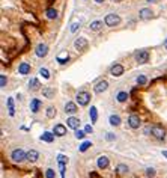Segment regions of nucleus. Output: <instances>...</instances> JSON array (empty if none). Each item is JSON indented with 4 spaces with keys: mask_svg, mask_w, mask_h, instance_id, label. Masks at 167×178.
<instances>
[{
    "mask_svg": "<svg viewBox=\"0 0 167 178\" xmlns=\"http://www.w3.org/2000/svg\"><path fill=\"white\" fill-rule=\"evenodd\" d=\"M47 17H48V18H56V17H57V12H56V9H47Z\"/></svg>",
    "mask_w": 167,
    "mask_h": 178,
    "instance_id": "nucleus-27",
    "label": "nucleus"
},
{
    "mask_svg": "<svg viewBox=\"0 0 167 178\" xmlns=\"http://www.w3.org/2000/svg\"><path fill=\"white\" fill-rule=\"evenodd\" d=\"M146 175L151 177V178H154V177H155V169H154V167H148V169H146Z\"/></svg>",
    "mask_w": 167,
    "mask_h": 178,
    "instance_id": "nucleus-32",
    "label": "nucleus"
},
{
    "mask_svg": "<svg viewBox=\"0 0 167 178\" xmlns=\"http://www.w3.org/2000/svg\"><path fill=\"white\" fill-rule=\"evenodd\" d=\"M68 59H69V57L66 56V57H57L56 60L59 62V64H60V65H65V64H66V62H68Z\"/></svg>",
    "mask_w": 167,
    "mask_h": 178,
    "instance_id": "nucleus-35",
    "label": "nucleus"
},
{
    "mask_svg": "<svg viewBox=\"0 0 167 178\" xmlns=\"http://www.w3.org/2000/svg\"><path fill=\"white\" fill-rule=\"evenodd\" d=\"M8 107H9V115H11V116H14L15 110H14V100L12 98H8Z\"/></svg>",
    "mask_w": 167,
    "mask_h": 178,
    "instance_id": "nucleus-26",
    "label": "nucleus"
},
{
    "mask_svg": "<svg viewBox=\"0 0 167 178\" xmlns=\"http://www.w3.org/2000/svg\"><path fill=\"white\" fill-rule=\"evenodd\" d=\"M90 119H92V122H96V119H98V113H96V107H90Z\"/></svg>",
    "mask_w": 167,
    "mask_h": 178,
    "instance_id": "nucleus-25",
    "label": "nucleus"
},
{
    "mask_svg": "<svg viewBox=\"0 0 167 178\" xmlns=\"http://www.w3.org/2000/svg\"><path fill=\"white\" fill-rule=\"evenodd\" d=\"M110 73H111V76L119 77V76H122V74H124V67H122V65H119V64H116L115 67H113V68L110 69Z\"/></svg>",
    "mask_w": 167,
    "mask_h": 178,
    "instance_id": "nucleus-9",
    "label": "nucleus"
},
{
    "mask_svg": "<svg viewBox=\"0 0 167 178\" xmlns=\"http://www.w3.org/2000/svg\"><path fill=\"white\" fill-rule=\"evenodd\" d=\"M110 124L111 125H120V118L118 115H111L110 116Z\"/></svg>",
    "mask_w": 167,
    "mask_h": 178,
    "instance_id": "nucleus-23",
    "label": "nucleus"
},
{
    "mask_svg": "<svg viewBox=\"0 0 167 178\" xmlns=\"http://www.w3.org/2000/svg\"><path fill=\"white\" fill-rule=\"evenodd\" d=\"M45 177L47 178H54V171H53V169H47V171H45Z\"/></svg>",
    "mask_w": 167,
    "mask_h": 178,
    "instance_id": "nucleus-34",
    "label": "nucleus"
},
{
    "mask_svg": "<svg viewBox=\"0 0 167 178\" xmlns=\"http://www.w3.org/2000/svg\"><path fill=\"white\" fill-rule=\"evenodd\" d=\"M66 124H68V127H69V128L77 130V128H78V125H80V121H78L77 118H74V116H71V118H68Z\"/></svg>",
    "mask_w": 167,
    "mask_h": 178,
    "instance_id": "nucleus-14",
    "label": "nucleus"
},
{
    "mask_svg": "<svg viewBox=\"0 0 167 178\" xmlns=\"http://www.w3.org/2000/svg\"><path fill=\"white\" fill-rule=\"evenodd\" d=\"M151 17H152V11L148 9V8H143V9L140 11V18L148 20V18H151Z\"/></svg>",
    "mask_w": 167,
    "mask_h": 178,
    "instance_id": "nucleus-16",
    "label": "nucleus"
},
{
    "mask_svg": "<svg viewBox=\"0 0 167 178\" xmlns=\"http://www.w3.org/2000/svg\"><path fill=\"white\" fill-rule=\"evenodd\" d=\"M89 100H90L89 92L81 91V92H78V94H77V101H78V104H80V106H86L87 103H89Z\"/></svg>",
    "mask_w": 167,
    "mask_h": 178,
    "instance_id": "nucleus-3",
    "label": "nucleus"
},
{
    "mask_svg": "<svg viewBox=\"0 0 167 178\" xmlns=\"http://www.w3.org/2000/svg\"><path fill=\"white\" fill-rule=\"evenodd\" d=\"M116 100H118L119 103H125V101L128 100V94H127V92H119L118 97H116Z\"/></svg>",
    "mask_w": 167,
    "mask_h": 178,
    "instance_id": "nucleus-22",
    "label": "nucleus"
},
{
    "mask_svg": "<svg viewBox=\"0 0 167 178\" xmlns=\"http://www.w3.org/2000/svg\"><path fill=\"white\" fill-rule=\"evenodd\" d=\"M44 95H45V97H51V95H53V91H51L50 88H47V89H44Z\"/></svg>",
    "mask_w": 167,
    "mask_h": 178,
    "instance_id": "nucleus-37",
    "label": "nucleus"
},
{
    "mask_svg": "<svg viewBox=\"0 0 167 178\" xmlns=\"http://www.w3.org/2000/svg\"><path fill=\"white\" fill-rule=\"evenodd\" d=\"M39 74H41L44 78H50V73H48L47 68H41V69H39Z\"/></svg>",
    "mask_w": 167,
    "mask_h": 178,
    "instance_id": "nucleus-28",
    "label": "nucleus"
},
{
    "mask_svg": "<svg viewBox=\"0 0 167 178\" xmlns=\"http://www.w3.org/2000/svg\"><path fill=\"white\" fill-rule=\"evenodd\" d=\"M18 73H20V74H29V73H30V65H29V64H20Z\"/></svg>",
    "mask_w": 167,
    "mask_h": 178,
    "instance_id": "nucleus-18",
    "label": "nucleus"
},
{
    "mask_svg": "<svg viewBox=\"0 0 167 178\" xmlns=\"http://www.w3.org/2000/svg\"><path fill=\"white\" fill-rule=\"evenodd\" d=\"M136 59H137L138 64H146L148 59H149V53L148 51H138L137 56H136Z\"/></svg>",
    "mask_w": 167,
    "mask_h": 178,
    "instance_id": "nucleus-7",
    "label": "nucleus"
},
{
    "mask_svg": "<svg viewBox=\"0 0 167 178\" xmlns=\"http://www.w3.org/2000/svg\"><path fill=\"white\" fill-rule=\"evenodd\" d=\"M96 163H98V167H100V169H105V167L109 166V163H110V162H109V158L105 157V156H101V157H98Z\"/></svg>",
    "mask_w": 167,
    "mask_h": 178,
    "instance_id": "nucleus-11",
    "label": "nucleus"
},
{
    "mask_svg": "<svg viewBox=\"0 0 167 178\" xmlns=\"http://www.w3.org/2000/svg\"><path fill=\"white\" fill-rule=\"evenodd\" d=\"M128 124H129L131 128H138L140 127V118L137 115H131L129 119H128Z\"/></svg>",
    "mask_w": 167,
    "mask_h": 178,
    "instance_id": "nucleus-6",
    "label": "nucleus"
},
{
    "mask_svg": "<svg viewBox=\"0 0 167 178\" xmlns=\"http://www.w3.org/2000/svg\"><path fill=\"white\" fill-rule=\"evenodd\" d=\"M164 47H166V48H167V39H166V41H164Z\"/></svg>",
    "mask_w": 167,
    "mask_h": 178,
    "instance_id": "nucleus-43",
    "label": "nucleus"
},
{
    "mask_svg": "<svg viewBox=\"0 0 167 178\" xmlns=\"http://www.w3.org/2000/svg\"><path fill=\"white\" fill-rule=\"evenodd\" d=\"M120 23V17L116 15V14H109L107 17H105V24L110 26V27H113V26H118Z\"/></svg>",
    "mask_w": 167,
    "mask_h": 178,
    "instance_id": "nucleus-2",
    "label": "nucleus"
},
{
    "mask_svg": "<svg viewBox=\"0 0 167 178\" xmlns=\"http://www.w3.org/2000/svg\"><path fill=\"white\" fill-rule=\"evenodd\" d=\"M128 171H129V169H128L127 165H119L118 169H116V172H118L119 175H125V174H128Z\"/></svg>",
    "mask_w": 167,
    "mask_h": 178,
    "instance_id": "nucleus-21",
    "label": "nucleus"
},
{
    "mask_svg": "<svg viewBox=\"0 0 167 178\" xmlns=\"http://www.w3.org/2000/svg\"><path fill=\"white\" fill-rule=\"evenodd\" d=\"M53 133H54V136H65L66 135V127L62 125V124H57V125H54Z\"/></svg>",
    "mask_w": 167,
    "mask_h": 178,
    "instance_id": "nucleus-8",
    "label": "nucleus"
},
{
    "mask_svg": "<svg viewBox=\"0 0 167 178\" xmlns=\"http://www.w3.org/2000/svg\"><path fill=\"white\" fill-rule=\"evenodd\" d=\"M146 82H148V78H146L145 76H138V77H137V83H138V85H146Z\"/></svg>",
    "mask_w": 167,
    "mask_h": 178,
    "instance_id": "nucleus-31",
    "label": "nucleus"
},
{
    "mask_svg": "<svg viewBox=\"0 0 167 178\" xmlns=\"http://www.w3.org/2000/svg\"><path fill=\"white\" fill-rule=\"evenodd\" d=\"M6 82H8V80H6V76H0V86L5 88V86H6Z\"/></svg>",
    "mask_w": 167,
    "mask_h": 178,
    "instance_id": "nucleus-36",
    "label": "nucleus"
},
{
    "mask_svg": "<svg viewBox=\"0 0 167 178\" xmlns=\"http://www.w3.org/2000/svg\"><path fill=\"white\" fill-rule=\"evenodd\" d=\"M107 88H109V83L105 82V80H101L100 83H96V86H95V92H96V94H101V92H104Z\"/></svg>",
    "mask_w": 167,
    "mask_h": 178,
    "instance_id": "nucleus-10",
    "label": "nucleus"
},
{
    "mask_svg": "<svg viewBox=\"0 0 167 178\" xmlns=\"http://www.w3.org/2000/svg\"><path fill=\"white\" fill-rule=\"evenodd\" d=\"M84 133H86V131L77 130V131H75V137H77V139H84Z\"/></svg>",
    "mask_w": 167,
    "mask_h": 178,
    "instance_id": "nucleus-33",
    "label": "nucleus"
},
{
    "mask_svg": "<svg viewBox=\"0 0 167 178\" xmlns=\"http://www.w3.org/2000/svg\"><path fill=\"white\" fill-rule=\"evenodd\" d=\"M47 53H48V47H47V44H39V46L36 47V56H38V57H44V56H47Z\"/></svg>",
    "mask_w": 167,
    "mask_h": 178,
    "instance_id": "nucleus-4",
    "label": "nucleus"
},
{
    "mask_svg": "<svg viewBox=\"0 0 167 178\" xmlns=\"http://www.w3.org/2000/svg\"><path fill=\"white\" fill-rule=\"evenodd\" d=\"M38 158H39V153H38V151H35V149L27 151V160H29V162H36Z\"/></svg>",
    "mask_w": 167,
    "mask_h": 178,
    "instance_id": "nucleus-15",
    "label": "nucleus"
},
{
    "mask_svg": "<svg viewBox=\"0 0 167 178\" xmlns=\"http://www.w3.org/2000/svg\"><path fill=\"white\" fill-rule=\"evenodd\" d=\"M29 86L30 89H33V91H36V89H39V80L38 78H30V82H29Z\"/></svg>",
    "mask_w": 167,
    "mask_h": 178,
    "instance_id": "nucleus-19",
    "label": "nucleus"
},
{
    "mask_svg": "<svg viewBox=\"0 0 167 178\" xmlns=\"http://www.w3.org/2000/svg\"><path fill=\"white\" fill-rule=\"evenodd\" d=\"M74 46H75V48H77L78 51L86 50V47H87V39H86V38H78V39L74 42Z\"/></svg>",
    "mask_w": 167,
    "mask_h": 178,
    "instance_id": "nucleus-5",
    "label": "nucleus"
},
{
    "mask_svg": "<svg viewBox=\"0 0 167 178\" xmlns=\"http://www.w3.org/2000/svg\"><path fill=\"white\" fill-rule=\"evenodd\" d=\"M89 146H92V142H90V140H86L84 144L80 146V151H81V153H84V151H86L87 148H89Z\"/></svg>",
    "mask_w": 167,
    "mask_h": 178,
    "instance_id": "nucleus-29",
    "label": "nucleus"
},
{
    "mask_svg": "<svg viewBox=\"0 0 167 178\" xmlns=\"http://www.w3.org/2000/svg\"><path fill=\"white\" fill-rule=\"evenodd\" d=\"M115 2H122V0H115Z\"/></svg>",
    "mask_w": 167,
    "mask_h": 178,
    "instance_id": "nucleus-45",
    "label": "nucleus"
},
{
    "mask_svg": "<svg viewBox=\"0 0 167 178\" xmlns=\"http://www.w3.org/2000/svg\"><path fill=\"white\" fill-rule=\"evenodd\" d=\"M65 112H66V113H75V112H77V106H75L74 103H71V101L66 103V104H65Z\"/></svg>",
    "mask_w": 167,
    "mask_h": 178,
    "instance_id": "nucleus-17",
    "label": "nucleus"
},
{
    "mask_svg": "<svg viewBox=\"0 0 167 178\" xmlns=\"http://www.w3.org/2000/svg\"><path fill=\"white\" fill-rule=\"evenodd\" d=\"M39 107H41V100L33 98V100L30 101V112H32V113H36V112L39 110Z\"/></svg>",
    "mask_w": 167,
    "mask_h": 178,
    "instance_id": "nucleus-12",
    "label": "nucleus"
},
{
    "mask_svg": "<svg viewBox=\"0 0 167 178\" xmlns=\"http://www.w3.org/2000/svg\"><path fill=\"white\" fill-rule=\"evenodd\" d=\"M163 156H164V157H167V151H163Z\"/></svg>",
    "mask_w": 167,
    "mask_h": 178,
    "instance_id": "nucleus-42",
    "label": "nucleus"
},
{
    "mask_svg": "<svg viewBox=\"0 0 167 178\" xmlns=\"http://www.w3.org/2000/svg\"><path fill=\"white\" fill-rule=\"evenodd\" d=\"M84 131H86V133H92V131H93L92 125H86V127H84Z\"/></svg>",
    "mask_w": 167,
    "mask_h": 178,
    "instance_id": "nucleus-40",
    "label": "nucleus"
},
{
    "mask_svg": "<svg viewBox=\"0 0 167 178\" xmlns=\"http://www.w3.org/2000/svg\"><path fill=\"white\" fill-rule=\"evenodd\" d=\"M115 139H116V136L113 133H107V140H115Z\"/></svg>",
    "mask_w": 167,
    "mask_h": 178,
    "instance_id": "nucleus-39",
    "label": "nucleus"
},
{
    "mask_svg": "<svg viewBox=\"0 0 167 178\" xmlns=\"http://www.w3.org/2000/svg\"><path fill=\"white\" fill-rule=\"evenodd\" d=\"M53 135H54V133H53ZM51 135V133H48V131H45V133H44V135L41 136V139L42 140H45V142H48V144H50V142H53V140H54V136H53Z\"/></svg>",
    "mask_w": 167,
    "mask_h": 178,
    "instance_id": "nucleus-20",
    "label": "nucleus"
},
{
    "mask_svg": "<svg viewBox=\"0 0 167 178\" xmlns=\"http://www.w3.org/2000/svg\"><path fill=\"white\" fill-rule=\"evenodd\" d=\"M54 115H56V109H54V107H48V109H47V116H48V118H53Z\"/></svg>",
    "mask_w": 167,
    "mask_h": 178,
    "instance_id": "nucleus-30",
    "label": "nucleus"
},
{
    "mask_svg": "<svg viewBox=\"0 0 167 178\" xmlns=\"http://www.w3.org/2000/svg\"><path fill=\"white\" fill-rule=\"evenodd\" d=\"M78 27H80V23H74V24L71 26V32H75Z\"/></svg>",
    "mask_w": 167,
    "mask_h": 178,
    "instance_id": "nucleus-38",
    "label": "nucleus"
},
{
    "mask_svg": "<svg viewBox=\"0 0 167 178\" xmlns=\"http://www.w3.org/2000/svg\"><path fill=\"white\" fill-rule=\"evenodd\" d=\"M11 157H12V160H14V162H17V163H18V162H23V160H26V158H27V153H24V151L23 149H14L12 151V154H11Z\"/></svg>",
    "mask_w": 167,
    "mask_h": 178,
    "instance_id": "nucleus-1",
    "label": "nucleus"
},
{
    "mask_svg": "<svg viewBox=\"0 0 167 178\" xmlns=\"http://www.w3.org/2000/svg\"><path fill=\"white\" fill-rule=\"evenodd\" d=\"M152 135L157 137V139H163L164 137V130L161 128V127H158V125H155V127H152Z\"/></svg>",
    "mask_w": 167,
    "mask_h": 178,
    "instance_id": "nucleus-13",
    "label": "nucleus"
},
{
    "mask_svg": "<svg viewBox=\"0 0 167 178\" xmlns=\"http://www.w3.org/2000/svg\"><path fill=\"white\" fill-rule=\"evenodd\" d=\"M101 27H102V23H101V21H93V23L90 24V29H92L93 32L101 30Z\"/></svg>",
    "mask_w": 167,
    "mask_h": 178,
    "instance_id": "nucleus-24",
    "label": "nucleus"
},
{
    "mask_svg": "<svg viewBox=\"0 0 167 178\" xmlns=\"http://www.w3.org/2000/svg\"><path fill=\"white\" fill-rule=\"evenodd\" d=\"M148 2H152V3H157V2H158V0H148Z\"/></svg>",
    "mask_w": 167,
    "mask_h": 178,
    "instance_id": "nucleus-41",
    "label": "nucleus"
},
{
    "mask_svg": "<svg viewBox=\"0 0 167 178\" xmlns=\"http://www.w3.org/2000/svg\"><path fill=\"white\" fill-rule=\"evenodd\" d=\"M96 2H98V3H101V2H104V0H96Z\"/></svg>",
    "mask_w": 167,
    "mask_h": 178,
    "instance_id": "nucleus-44",
    "label": "nucleus"
}]
</instances>
